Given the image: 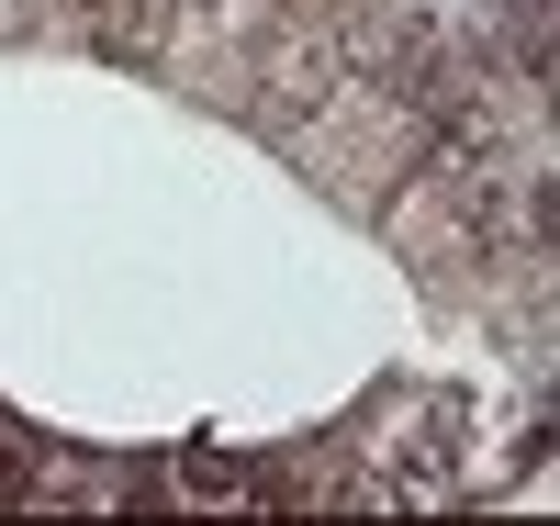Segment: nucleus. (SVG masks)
Instances as JSON below:
<instances>
[{"instance_id": "f257e3e1", "label": "nucleus", "mask_w": 560, "mask_h": 526, "mask_svg": "<svg viewBox=\"0 0 560 526\" xmlns=\"http://www.w3.org/2000/svg\"><path fill=\"white\" fill-rule=\"evenodd\" d=\"M247 90H258V124H314V113L348 90V34H337V23H314L303 0H292V23H269V34H258Z\"/></svg>"}]
</instances>
